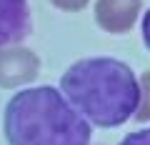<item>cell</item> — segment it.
<instances>
[{
  "mask_svg": "<svg viewBox=\"0 0 150 145\" xmlns=\"http://www.w3.org/2000/svg\"><path fill=\"white\" fill-rule=\"evenodd\" d=\"M120 145H150V135L148 130H138V133H130L128 138H123Z\"/></svg>",
  "mask_w": 150,
  "mask_h": 145,
  "instance_id": "52a82bcc",
  "label": "cell"
},
{
  "mask_svg": "<svg viewBox=\"0 0 150 145\" xmlns=\"http://www.w3.org/2000/svg\"><path fill=\"white\" fill-rule=\"evenodd\" d=\"M40 73V58L30 48L3 45L0 48V88H20L33 83Z\"/></svg>",
  "mask_w": 150,
  "mask_h": 145,
  "instance_id": "3957f363",
  "label": "cell"
},
{
  "mask_svg": "<svg viewBox=\"0 0 150 145\" xmlns=\"http://www.w3.org/2000/svg\"><path fill=\"white\" fill-rule=\"evenodd\" d=\"M8 145H90V123L60 90L38 85L10 98L3 115Z\"/></svg>",
  "mask_w": 150,
  "mask_h": 145,
  "instance_id": "7a4b0ae2",
  "label": "cell"
},
{
  "mask_svg": "<svg viewBox=\"0 0 150 145\" xmlns=\"http://www.w3.org/2000/svg\"><path fill=\"white\" fill-rule=\"evenodd\" d=\"M58 10H65V13H78L90 3V0H50Z\"/></svg>",
  "mask_w": 150,
  "mask_h": 145,
  "instance_id": "8992f818",
  "label": "cell"
},
{
  "mask_svg": "<svg viewBox=\"0 0 150 145\" xmlns=\"http://www.w3.org/2000/svg\"><path fill=\"white\" fill-rule=\"evenodd\" d=\"M65 100L98 128H118L138 113L148 120V75L138 83L130 65L115 58H83L60 78Z\"/></svg>",
  "mask_w": 150,
  "mask_h": 145,
  "instance_id": "6da1fadb",
  "label": "cell"
},
{
  "mask_svg": "<svg viewBox=\"0 0 150 145\" xmlns=\"http://www.w3.org/2000/svg\"><path fill=\"white\" fill-rule=\"evenodd\" d=\"M30 33L28 0H0V48L15 45Z\"/></svg>",
  "mask_w": 150,
  "mask_h": 145,
  "instance_id": "5b68a950",
  "label": "cell"
},
{
  "mask_svg": "<svg viewBox=\"0 0 150 145\" xmlns=\"http://www.w3.org/2000/svg\"><path fill=\"white\" fill-rule=\"evenodd\" d=\"M143 0H98L95 3V20L105 33L123 35L138 23Z\"/></svg>",
  "mask_w": 150,
  "mask_h": 145,
  "instance_id": "277c9868",
  "label": "cell"
}]
</instances>
